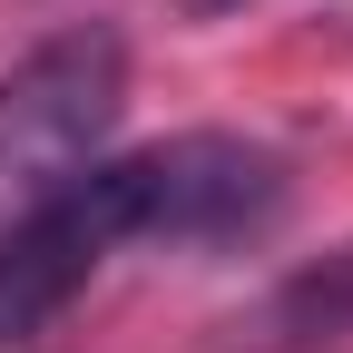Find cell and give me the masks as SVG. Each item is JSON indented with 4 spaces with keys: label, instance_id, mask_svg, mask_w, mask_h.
Here are the masks:
<instances>
[{
    "label": "cell",
    "instance_id": "obj_1",
    "mask_svg": "<svg viewBox=\"0 0 353 353\" xmlns=\"http://www.w3.org/2000/svg\"><path fill=\"white\" fill-rule=\"evenodd\" d=\"M275 216H285V157L255 138H226V128L99 157L30 226L0 236V343H30L39 324H59L128 245H157V255L255 245Z\"/></svg>",
    "mask_w": 353,
    "mask_h": 353
},
{
    "label": "cell",
    "instance_id": "obj_2",
    "mask_svg": "<svg viewBox=\"0 0 353 353\" xmlns=\"http://www.w3.org/2000/svg\"><path fill=\"white\" fill-rule=\"evenodd\" d=\"M118 108H128L118 30H69L0 79V236L30 226L79 167H99Z\"/></svg>",
    "mask_w": 353,
    "mask_h": 353
},
{
    "label": "cell",
    "instance_id": "obj_3",
    "mask_svg": "<svg viewBox=\"0 0 353 353\" xmlns=\"http://www.w3.org/2000/svg\"><path fill=\"white\" fill-rule=\"evenodd\" d=\"M343 334H353V245H334L324 265L265 294V314L245 324V353H324Z\"/></svg>",
    "mask_w": 353,
    "mask_h": 353
},
{
    "label": "cell",
    "instance_id": "obj_4",
    "mask_svg": "<svg viewBox=\"0 0 353 353\" xmlns=\"http://www.w3.org/2000/svg\"><path fill=\"white\" fill-rule=\"evenodd\" d=\"M187 10H196V20H216V10H245V0H187Z\"/></svg>",
    "mask_w": 353,
    "mask_h": 353
}]
</instances>
